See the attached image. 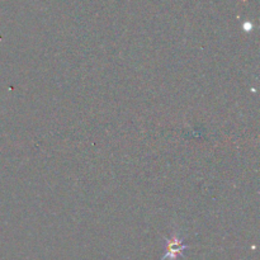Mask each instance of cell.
I'll use <instances>...</instances> for the list:
<instances>
[{
	"mask_svg": "<svg viewBox=\"0 0 260 260\" xmlns=\"http://www.w3.org/2000/svg\"><path fill=\"white\" fill-rule=\"evenodd\" d=\"M167 241V248H165V255L160 260H177L180 256H183V251L188 249L189 246L184 244V239L180 238L178 233H173L169 238H165Z\"/></svg>",
	"mask_w": 260,
	"mask_h": 260,
	"instance_id": "cell-1",
	"label": "cell"
}]
</instances>
